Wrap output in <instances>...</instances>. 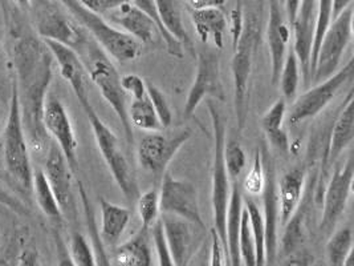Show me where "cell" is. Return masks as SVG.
<instances>
[{
  "label": "cell",
  "mask_w": 354,
  "mask_h": 266,
  "mask_svg": "<svg viewBox=\"0 0 354 266\" xmlns=\"http://www.w3.org/2000/svg\"><path fill=\"white\" fill-rule=\"evenodd\" d=\"M14 62L20 111L27 140L33 150H41L48 136L43 125V111L52 82L53 57L44 42L28 36L17 42L14 50Z\"/></svg>",
  "instance_id": "cell-1"
},
{
  "label": "cell",
  "mask_w": 354,
  "mask_h": 266,
  "mask_svg": "<svg viewBox=\"0 0 354 266\" xmlns=\"http://www.w3.org/2000/svg\"><path fill=\"white\" fill-rule=\"evenodd\" d=\"M81 27L91 33L104 52L120 63H129L140 57L142 44L120 28L114 27L102 15L85 8L79 0H56Z\"/></svg>",
  "instance_id": "cell-2"
},
{
  "label": "cell",
  "mask_w": 354,
  "mask_h": 266,
  "mask_svg": "<svg viewBox=\"0 0 354 266\" xmlns=\"http://www.w3.org/2000/svg\"><path fill=\"white\" fill-rule=\"evenodd\" d=\"M80 50L85 51V59L82 62L88 69L89 79L98 88L104 100L112 107L124 128L127 141L133 144L134 134L128 115L127 94L121 87V76L117 68L97 43H91L86 40Z\"/></svg>",
  "instance_id": "cell-3"
},
{
  "label": "cell",
  "mask_w": 354,
  "mask_h": 266,
  "mask_svg": "<svg viewBox=\"0 0 354 266\" xmlns=\"http://www.w3.org/2000/svg\"><path fill=\"white\" fill-rule=\"evenodd\" d=\"M24 131L17 80L12 82L11 104L3 133V159L8 176L24 190H32L33 168Z\"/></svg>",
  "instance_id": "cell-4"
},
{
  "label": "cell",
  "mask_w": 354,
  "mask_h": 266,
  "mask_svg": "<svg viewBox=\"0 0 354 266\" xmlns=\"http://www.w3.org/2000/svg\"><path fill=\"white\" fill-rule=\"evenodd\" d=\"M80 105L91 124L97 148L100 150L105 164L109 168V172L112 173L113 179L118 185L120 190L130 201L138 199L140 190L137 180L128 163V159L120 147V140L117 134L98 116L91 99L82 100Z\"/></svg>",
  "instance_id": "cell-5"
},
{
  "label": "cell",
  "mask_w": 354,
  "mask_h": 266,
  "mask_svg": "<svg viewBox=\"0 0 354 266\" xmlns=\"http://www.w3.org/2000/svg\"><path fill=\"white\" fill-rule=\"evenodd\" d=\"M211 125L214 133V157H212V172H211V208L214 228L222 238L227 250L225 240V215L230 201L231 180L227 173L225 163V123L216 105L207 103Z\"/></svg>",
  "instance_id": "cell-6"
},
{
  "label": "cell",
  "mask_w": 354,
  "mask_h": 266,
  "mask_svg": "<svg viewBox=\"0 0 354 266\" xmlns=\"http://www.w3.org/2000/svg\"><path fill=\"white\" fill-rule=\"evenodd\" d=\"M257 27L258 24L255 17L244 19L243 33L236 47L234 48V56L231 60L234 80V107L239 131L244 130L248 116V88L258 37Z\"/></svg>",
  "instance_id": "cell-7"
},
{
  "label": "cell",
  "mask_w": 354,
  "mask_h": 266,
  "mask_svg": "<svg viewBox=\"0 0 354 266\" xmlns=\"http://www.w3.org/2000/svg\"><path fill=\"white\" fill-rule=\"evenodd\" d=\"M353 37V7L351 6L336 19L322 37L315 64L310 72V82L320 83L330 78L341 64L344 52Z\"/></svg>",
  "instance_id": "cell-8"
},
{
  "label": "cell",
  "mask_w": 354,
  "mask_h": 266,
  "mask_svg": "<svg viewBox=\"0 0 354 266\" xmlns=\"http://www.w3.org/2000/svg\"><path fill=\"white\" fill-rule=\"evenodd\" d=\"M35 27L41 39L59 42L76 51L88 40L85 30L56 0H37Z\"/></svg>",
  "instance_id": "cell-9"
},
{
  "label": "cell",
  "mask_w": 354,
  "mask_h": 266,
  "mask_svg": "<svg viewBox=\"0 0 354 266\" xmlns=\"http://www.w3.org/2000/svg\"><path fill=\"white\" fill-rule=\"evenodd\" d=\"M354 76V59L337 69L330 78L315 84L303 95L295 100L290 108L288 121L292 127H296L309 118L317 116L326 105L335 99L338 91L346 83H352Z\"/></svg>",
  "instance_id": "cell-10"
},
{
  "label": "cell",
  "mask_w": 354,
  "mask_h": 266,
  "mask_svg": "<svg viewBox=\"0 0 354 266\" xmlns=\"http://www.w3.org/2000/svg\"><path fill=\"white\" fill-rule=\"evenodd\" d=\"M193 131L190 128L180 130L176 134H165L161 131L146 134L137 147L138 164L154 176H163L171 160L190 140Z\"/></svg>",
  "instance_id": "cell-11"
},
{
  "label": "cell",
  "mask_w": 354,
  "mask_h": 266,
  "mask_svg": "<svg viewBox=\"0 0 354 266\" xmlns=\"http://www.w3.org/2000/svg\"><path fill=\"white\" fill-rule=\"evenodd\" d=\"M353 156H349L344 166H337L324 192L320 231L324 234L335 231L339 218L344 215L353 188Z\"/></svg>",
  "instance_id": "cell-12"
},
{
  "label": "cell",
  "mask_w": 354,
  "mask_h": 266,
  "mask_svg": "<svg viewBox=\"0 0 354 266\" xmlns=\"http://www.w3.org/2000/svg\"><path fill=\"white\" fill-rule=\"evenodd\" d=\"M160 204L161 213L180 217L206 229L199 208L198 190L194 184L165 173L160 189Z\"/></svg>",
  "instance_id": "cell-13"
},
{
  "label": "cell",
  "mask_w": 354,
  "mask_h": 266,
  "mask_svg": "<svg viewBox=\"0 0 354 266\" xmlns=\"http://www.w3.org/2000/svg\"><path fill=\"white\" fill-rule=\"evenodd\" d=\"M209 96L221 101L225 100L221 78V60L214 52H199L196 73L185 103V115L193 116L201 103Z\"/></svg>",
  "instance_id": "cell-14"
},
{
  "label": "cell",
  "mask_w": 354,
  "mask_h": 266,
  "mask_svg": "<svg viewBox=\"0 0 354 266\" xmlns=\"http://www.w3.org/2000/svg\"><path fill=\"white\" fill-rule=\"evenodd\" d=\"M43 125L47 134L56 141V145L64 154L65 160L72 172H77L79 141L64 104L55 96L46 99Z\"/></svg>",
  "instance_id": "cell-15"
},
{
  "label": "cell",
  "mask_w": 354,
  "mask_h": 266,
  "mask_svg": "<svg viewBox=\"0 0 354 266\" xmlns=\"http://www.w3.org/2000/svg\"><path fill=\"white\" fill-rule=\"evenodd\" d=\"M161 221L174 265H189L201 245L198 229L203 228L180 217L165 213H162Z\"/></svg>",
  "instance_id": "cell-16"
},
{
  "label": "cell",
  "mask_w": 354,
  "mask_h": 266,
  "mask_svg": "<svg viewBox=\"0 0 354 266\" xmlns=\"http://www.w3.org/2000/svg\"><path fill=\"white\" fill-rule=\"evenodd\" d=\"M41 40L47 46L53 60L59 66L62 78L71 85L79 103L82 100L89 99L88 83L91 79H89L88 69L84 64L80 55L77 53V51L55 40H48V39H41Z\"/></svg>",
  "instance_id": "cell-17"
},
{
  "label": "cell",
  "mask_w": 354,
  "mask_h": 266,
  "mask_svg": "<svg viewBox=\"0 0 354 266\" xmlns=\"http://www.w3.org/2000/svg\"><path fill=\"white\" fill-rule=\"evenodd\" d=\"M317 14V0H300L296 17L290 26L293 27V47L300 69L304 75V80L309 82V64L310 51L313 43V33Z\"/></svg>",
  "instance_id": "cell-18"
},
{
  "label": "cell",
  "mask_w": 354,
  "mask_h": 266,
  "mask_svg": "<svg viewBox=\"0 0 354 266\" xmlns=\"http://www.w3.org/2000/svg\"><path fill=\"white\" fill-rule=\"evenodd\" d=\"M266 183L263 189V206L261 212L264 220L266 231V261L272 264L279 254V227H280V211H279V196L277 184L274 179V169L272 164H267Z\"/></svg>",
  "instance_id": "cell-19"
},
{
  "label": "cell",
  "mask_w": 354,
  "mask_h": 266,
  "mask_svg": "<svg viewBox=\"0 0 354 266\" xmlns=\"http://www.w3.org/2000/svg\"><path fill=\"white\" fill-rule=\"evenodd\" d=\"M105 17L114 27L128 33L141 44L156 42V36L160 35L153 20L131 0L122 3L117 8L108 12Z\"/></svg>",
  "instance_id": "cell-20"
},
{
  "label": "cell",
  "mask_w": 354,
  "mask_h": 266,
  "mask_svg": "<svg viewBox=\"0 0 354 266\" xmlns=\"http://www.w3.org/2000/svg\"><path fill=\"white\" fill-rule=\"evenodd\" d=\"M43 170L59 202L63 216H68L71 212H73V172L57 145L50 147Z\"/></svg>",
  "instance_id": "cell-21"
},
{
  "label": "cell",
  "mask_w": 354,
  "mask_h": 266,
  "mask_svg": "<svg viewBox=\"0 0 354 266\" xmlns=\"http://www.w3.org/2000/svg\"><path fill=\"white\" fill-rule=\"evenodd\" d=\"M280 0L270 1V19L267 26V42L271 55V80L279 83L281 66L290 43V30L283 17Z\"/></svg>",
  "instance_id": "cell-22"
},
{
  "label": "cell",
  "mask_w": 354,
  "mask_h": 266,
  "mask_svg": "<svg viewBox=\"0 0 354 266\" xmlns=\"http://www.w3.org/2000/svg\"><path fill=\"white\" fill-rule=\"evenodd\" d=\"M196 36L203 44L212 43L215 48L225 47V35L227 31V19L219 7L189 8Z\"/></svg>",
  "instance_id": "cell-23"
},
{
  "label": "cell",
  "mask_w": 354,
  "mask_h": 266,
  "mask_svg": "<svg viewBox=\"0 0 354 266\" xmlns=\"http://www.w3.org/2000/svg\"><path fill=\"white\" fill-rule=\"evenodd\" d=\"M243 204L242 189L238 180L231 183L230 201L225 215V240H227V253L230 265H242L239 254V232L242 224Z\"/></svg>",
  "instance_id": "cell-24"
},
{
  "label": "cell",
  "mask_w": 354,
  "mask_h": 266,
  "mask_svg": "<svg viewBox=\"0 0 354 266\" xmlns=\"http://www.w3.org/2000/svg\"><path fill=\"white\" fill-rule=\"evenodd\" d=\"M306 188V172L300 168H293L283 175L277 185L280 227H284L293 213L297 211L303 192Z\"/></svg>",
  "instance_id": "cell-25"
},
{
  "label": "cell",
  "mask_w": 354,
  "mask_h": 266,
  "mask_svg": "<svg viewBox=\"0 0 354 266\" xmlns=\"http://www.w3.org/2000/svg\"><path fill=\"white\" fill-rule=\"evenodd\" d=\"M353 139L354 95L353 91L351 89L348 98L345 100V105L341 109L332 131V137L326 153V166H333L341 156V153L353 143Z\"/></svg>",
  "instance_id": "cell-26"
},
{
  "label": "cell",
  "mask_w": 354,
  "mask_h": 266,
  "mask_svg": "<svg viewBox=\"0 0 354 266\" xmlns=\"http://www.w3.org/2000/svg\"><path fill=\"white\" fill-rule=\"evenodd\" d=\"M100 209L101 238L108 245H115L129 225L131 212L128 208L113 204L104 197H100Z\"/></svg>",
  "instance_id": "cell-27"
},
{
  "label": "cell",
  "mask_w": 354,
  "mask_h": 266,
  "mask_svg": "<svg viewBox=\"0 0 354 266\" xmlns=\"http://www.w3.org/2000/svg\"><path fill=\"white\" fill-rule=\"evenodd\" d=\"M154 3L167 33L173 35L183 46V48H187L194 53L193 40L185 26V17H183L185 8L182 6V1L180 0H154Z\"/></svg>",
  "instance_id": "cell-28"
},
{
  "label": "cell",
  "mask_w": 354,
  "mask_h": 266,
  "mask_svg": "<svg viewBox=\"0 0 354 266\" xmlns=\"http://www.w3.org/2000/svg\"><path fill=\"white\" fill-rule=\"evenodd\" d=\"M114 261L121 266H151V248L149 245V229L133 236L127 242L120 245L114 251Z\"/></svg>",
  "instance_id": "cell-29"
},
{
  "label": "cell",
  "mask_w": 354,
  "mask_h": 266,
  "mask_svg": "<svg viewBox=\"0 0 354 266\" xmlns=\"http://www.w3.org/2000/svg\"><path fill=\"white\" fill-rule=\"evenodd\" d=\"M32 190L40 211L52 220L63 218L62 209L43 169L33 170Z\"/></svg>",
  "instance_id": "cell-30"
},
{
  "label": "cell",
  "mask_w": 354,
  "mask_h": 266,
  "mask_svg": "<svg viewBox=\"0 0 354 266\" xmlns=\"http://www.w3.org/2000/svg\"><path fill=\"white\" fill-rule=\"evenodd\" d=\"M128 115L131 127H136L141 131L157 132L163 130L160 118L157 116L154 107L147 95L140 99H133L131 104L128 107Z\"/></svg>",
  "instance_id": "cell-31"
},
{
  "label": "cell",
  "mask_w": 354,
  "mask_h": 266,
  "mask_svg": "<svg viewBox=\"0 0 354 266\" xmlns=\"http://www.w3.org/2000/svg\"><path fill=\"white\" fill-rule=\"evenodd\" d=\"M352 250H353L352 229L342 228L330 233V237L326 242V256L330 265L344 266Z\"/></svg>",
  "instance_id": "cell-32"
},
{
  "label": "cell",
  "mask_w": 354,
  "mask_h": 266,
  "mask_svg": "<svg viewBox=\"0 0 354 266\" xmlns=\"http://www.w3.org/2000/svg\"><path fill=\"white\" fill-rule=\"evenodd\" d=\"M244 208L247 209L251 232L255 241V251H257V266L267 264L266 261V231H264V220L261 211L259 209L258 204L251 199L243 200Z\"/></svg>",
  "instance_id": "cell-33"
},
{
  "label": "cell",
  "mask_w": 354,
  "mask_h": 266,
  "mask_svg": "<svg viewBox=\"0 0 354 266\" xmlns=\"http://www.w3.org/2000/svg\"><path fill=\"white\" fill-rule=\"evenodd\" d=\"M140 10H142L145 12L147 17H150L153 20V23L157 26V30L160 33V36L166 46V50L167 52L178 57V59H182L183 57V46L178 42L177 39L167 33L166 27L163 26L162 23L161 17L158 15V11H157V7H156V3L154 0H131Z\"/></svg>",
  "instance_id": "cell-34"
},
{
  "label": "cell",
  "mask_w": 354,
  "mask_h": 266,
  "mask_svg": "<svg viewBox=\"0 0 354 266\" xmlns=\"http://www.w3.org/2000/svg\"><path fill=\"white\" fill-rule=\"evenodd\" d=\"M279 84L284 99H295L300 84V63L293 50L288 51L286 55L279 78Z\"/></svg>",
  "instance_id": "cell-35"
},
{
  "label": "cell",
  "mask_w": 354,
  "mask_h": 266,
  "mask_svg": "<svg viewBox=\"0 0 354 266\" xmlns=\"http://www.w3.org/2000/svg\"><path fill=\"white\" fill-rule=\"evenodd\" d=\"M283 228L284 233L280 247L283 250V254L290 256L292 253L297 251V248L301 245L304 240V213L300 209V206Z\"/></svg>",
  "instance_id": "cell-36"
},
{
  "label": "cell",
  "mask_w": 354,
  "mask_h": 266,
  "mask_svg": "<svg viewBox=\"0 0 354 266\" xmlns=\"http://www.w3.org/2000/svg\"><path fill=\"white\" fill-rule=\"evenodd\" d=\"M137 212L141 218L142 228L150 229L161 215L160 204V189L151 188L137 199Z\"/></svg>",
  "instance_id": "cell-37"
},
{
  "label": "cell",
  "mask_w": 354,
  "mask_h": 266,
  "mask_svg": "<svg viewBox=\"0 0 354 266\" xmlns=\"http://www.w3.org/2000/svg\"><path fill=\"white\" fill-rule=\"evenodd\" d=\"M69 256L72 265L95 266L97 265L96 256L91 242L81 233H73L71 237Z\"/></svg>",
  "instance_id": "cell-38"
},
{
  "label": "cell",
  "mask_w": 354,
  "mask_h": 266,
  "mask_svg": "<svg viewBox=\"0 0 354 266\" xmlns=\"http://www.w3.org/2000/svg\"><path fill=\"white\" fill-rule=\"evenodd\" d=\"M266 183V172H264V161L260 150L255 152L252 166L243 180V189L247 195L255 197L263 193Z\"/></svg>",
  "instance_id": "cell-39"
},
{
  "label": "cell",
  "mask_w": 354,
  "mask_h": 266,
  "mask_svg": "<svg viewBox=\"0 0 354 266\" xmlns=\"http://www.w3.org/2000/svg\"><path fill=\"white\" fill-rule=\"evenodd\" d=\"M239 254H241L242 265L257 266L255 241L251 232L248 213L245 208H243L242 224H241V232H239Z\"/></svg>",
  "instance_id": "cell-40"
},
{
  "label": "cell",
  "mask_w": 354,
  "mask_h": 266,
  "mask_svg": "<svg viewBox=\"0 0 354 266\" xmlns=\"http://www.w3.org/2000/svg\"><path fill=\"white\" fill-rule=\"evenodd\" d=\"M225 163L227 173L231 181H235L242 175L243 169L247 166V156L238 141H225Z\"/></svg>",
  "instance_id": "cell-41"
},
{
  "label": "cell",
  "mask_w": 354,
  "mask_h": 266,
  "mask_svg": "<svg viewBox=\"0 0 354 266\" xmlns=\"http://www.w3.org/2000/svg\"><path fill=\"white\" fill-rule=\"evenodd\" d=\"M147 96L154 107L157 116L160 118L162 128L167 130L173 124V112L165 94L154 84L147 83Z\"/></svg>",
  "instance_id": "cell-42"
},
{
  "label": "cell",
  "mask_w": 354,
  "mask_h": 266,
  "mask_svg": "<svg viewBox=\"0 0 354 266\" xmlns=\"http://www.w3.org/2000/svg\"><path fill=\"white\" fill-rule=\"evenodd\" d=\"M287 114V100L284 98L276 100L261 117V128L266 134L276 132L283 128Z\"/></svg>",
  "instance_id": "cell-43"
},
{
  "label": "cell",
  "mask_w": 354,
  "mask_h": 266,
  "mask_svg": "<svg viewBox=\"0 0 354 266\" xmlns=\"http://www.w3.org/2000/svg\"><path fill=\"white\" fill-rule=\"evenodd\" d=\"M150 236L153 238L154 242V248L157 253V258H158V265L161 266H174L169 245L166 241V236L163 231V225H162L161 217L156 221V224L149 229Z\"/></svg>",
  "instance_id": "cell-44"
},
{
  "label": "cell",
  "mask_w": 354,
  "mask_h": 266,
  "mask_svg": "<svg viewBox=\"0 0 354 266\" xmlns=\"http://www.w3.org/2000/svg\"><path fill=\"white\" fill-rule=\"evenodd\" d=\"M121 87L131 99H140L147 95V83L136 73H127L121 76Z\"/></svg>",
  "instance_id": "cell-45"
},
{
  "label": "cell",
  "mask_w": 354,
  "mask_h": 266,
  "mask_svg": "<svg viewBox=\"0 0 354 266\" xmlns=\"http://www.w3.org/2000/svg\"><path fill=\"white\" fill-rule=\"evenodd\" d=\"M209 265L223 266L230 265L228 263V253L225 250V244L219 237L215 228L211 229V256H209Z\"/></svg>",
  "instance_id": "cell-46"
},
{
  "label": "cell",
  "mask_w": 354,
  "mask_h": 266,
  "mask_svg": "<svg viewBox=\"0 0 354 266\" xmlns=\"http://www.w3.org/2000/svg\"><path fill=\"white\" fill-rule=\"evenodd\" d=\"M0 205L11 209L19 216H31V211L28 209V206L23 201L15 197L12 193L6 190L3 186H0Z\"/></svg>",
  "instance_id": "cell-47"
},
{
  "label": "cell",
  "mask_w": 354,
  "mask_h": 266,
  "mask_svg": "<svg viewBox=\"0 0 354 266\" xmlns=\"http://www.w3.org/2000/svg\"><path fill=\"white\" fill-rule=\"evenodd\" d=\"M243 27H244V11H243L242 0H238L236 6L234 7V10L231 11V39H232V48L236 47L241 35L243 33Z\"/></svg>",
  "instance_id": "cell-48"
},
{
  "label": "cell",
  "mask_w": 354,
  "mask_h": 266,
  "mask_svg": "<svg viewBox=\"0 0 354 266\" xmlns=\"http://www.w3.org/2000/svg\"><path fill=\"white\" fill-rule=\"evenodd\" d=\"M79 1L89 11L105 17L108 12H111L118 6H121L125 1H130V0H79Z\"/></svg>",
  "instance_id": "cell-49"
},
{
  "label": "cell",
  "mask_w": 354,
  "mask_h": 266,
  "mask_svg": "<svg viewBox=\"0 0 354 266\" xmlns=\"http://www.w3.org/2000/svg\"><path fill=\"white\" fill-rule=\"evenodd\" d=\"M268 143L271 144V147H274V150H280L283 153H287L290 150V137L288 133L286 132L284 128L276 131V132L268 133L266 134Z\"/></svg>",
  "instance_id": "cell-50"
},
{
  "label": "cell",
  "mask_w": 354,
  "mask_h": 266,
  "mask_svg": "<svg viewBox=\"0 0 354 266\" xmlns=\"http://www.w3.org/2000/svg\"><path fill=\"white\" fill-rule=\"evenodd\" d=\"M286 265H310L313 264V257L309 256L306 251L303 253H292V257L287 263H284Z\"/></svg>",
  "instance_id": "cell-51"
},
{
  "label": "cell",
  "mask_w": 354,
  "mask_h": 266,
  "mask_svg": "<svg viewBox=\"0 0 354 266\" xmlns=\"http://www.w3.org/2000/svg\"><path fill=\"white\" fill-rule=\"evenodd\" d=\"M353 0H332V20L352 6Z\"/></svg>",
  "instance_id": "cell-52"
},
{
  "label": "cell",
  "mask_w": 354,
  "mask_h": 266,
  "mask_svg": "<svg viewBox=\"0 0 354 266\" xmlns=\"http://www.w3.org/2000/svg\"><path fill=\"white\" fill-rule=\"evenodd\" d=\"M225 0H187L192 8H203V7H221Z\"/></svg>",
  "instance_id": "cell-53"
},
{
  "label": "cell",
  "mask_w": 354,
  "mask_h": 266,
  "mask_svg": "<svg viewBox=\"0 0 354 266\" xmlns=\"http://www.w3.org/2000/svg\"><path fill=\"white\" fill-rule=\"evenodd\" d=\"M299 3H300V0H284L283 6L286 8V14H287L290 23H292L293 19L296 17V12H297V8H299Z\"/></svg>",
  "instance_id": "cell-54"
},
{
  "label": "cell",
  "mask_w": 354,
  "mask_h": 266,
  "mask_svg": "<svg viewBox=\"0 0 354 266\" xmlns=\"http://www.w3.org/2000/svg\"><path fill=\"white\" fill-rule=\"evenodd\" d=\"M21 264L23 265H36V253L32 250H24L23 254H21Z\"/></svg>",
  "instance_id": "cell-55"
},
{
  "label": "cell",
  "mask_w": 354,
  "mask_h": 266,
  "mask_svg": "<svg viewBox=\"0 0 354 266\" xmlns=\"http://www.w3.org/2000/svg\"><path fill=\"white\" fill-rule=\"evenodd\" d=\"M14 3L21 7V8H31V3L32 0H14Z\"/></svg>",
  "instance_id": "cell-56"
},
{
  "label": "cell",
  "mask_w": 354,
  "mask_h": 266,
  "mask_svg": "<svg viewBox=\"0 0 354 266\" xmlns=\"http://www.w3.org/2000/svg\"><path fill=\"white\" fill-rule=\"evenodd\" d=\"M280 3H281V4H284V0H280Z\"/></svg>",
  "instance_id": "cell-57"
},
{
  "label": "cell",
  "mask_w": 354,
  "mask_h": 266,
  "mask_svg": "<svg viewBox=\"0 0 354 266\" xmlns=\"http://www.w3.org/2000/svg\"><path fill=\"white\" fill-rule=\"evenodd\" d=\"M0 52H1V43H0Z\"/></svg>",
  "instance_id": "cell-58"
}]
</instances>
